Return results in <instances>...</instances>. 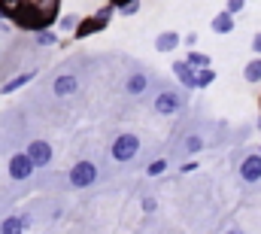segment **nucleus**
Returning <instances> with one entry per match:
<instances>
[{
  "label": "nucleus",
  "mask_w": 261,
  "mask_h": 234,
  "mask_svg": "<svg viewBox=\"0 0 261 234\" xmlns=\"http://www.w3.org/2000/svg\"><path fill=\"white\" fill-rule=\"evenodd\" d=\"M58 15H61V0H28L12 21L21 31H43V28H55Z\"/></svg>",
  "instance_id": "1"
},
{
  "label": "nucleus",
  "mask_w": 261,
  "mask_h": 234,
  "mask_svg": "<svg viewBox=\"0 0 261 234\" xmlns=\"http://www.w3.org/2000/svg\"><path fill=\"white\" fill-rule=\"evenodd\" d=\"M113 15H116V6H100L94 15H85V18H79V25H76V31H73V37L76 40H85V37H94V34H100V31H107V25L113 21Z\"/></svg>",
  "instance_id": "2"
},
{
  "label": "nucleus",
  "mask_w": 261,
  "mask_h": 234,
  "mask_svg": "<svg viewBox=\"0 0 261 234\" xmlns=\"http://www.w3.org/2000/svg\"><path fill=\"white\" fill-rule=\"evenodd\" d=\"M137 152H140V137H137V134H119V137L113 140V146H110V155H113V161H119V165L130 161Z\"/></svg>",
  "instance_id": "3"
},
{
  "label": "nucleus",
  "mask_w": 261,
  "mask_h": 234,
  "mask_svg": "<svg viewBox=\"0 0 261 234\" xmlns=\"http://www.w3.org/2000/svg\"><path fill=\"white\" fill-rule=\"evenodd\" d=\"M155 113L158 116H176L182 107H186V101L176 95V91H170V88H164V91H158V98H155Z\"/></svg>",
  "instance_id": "4"
},
{
  "label": "nucleus",
  "mask_w": 261,
  "mask_h": 234,
  "mask_svg": "<svg viewBox=\"0 0 261 234\" xmlns=\"http://www.w3.org/2000/svg\"><path fill=\"white\" fill-rule=\"evenodd\" d=\"M94 179H97V168L91 161H76L70 168V185L73 189H88V185H94Z\"/></svg>",
  "instance_id": "5"
},
{
  "label": "nucleus",
  "mask_w": 261,
  "mask_h": 234,
  "mask_svg": "<svg viewBox=\"0 0 261 234\" xmlns=\"http://www.w3.org/2000/svg\"><path fill=\"white\" fill-rule=\"evenodd\" d=\"M170 70H173V76L179 79V85L186 88V91H197V67H192L189 61H173L170 64Z\"/></svg>",
  "instance_id": "6"
},
{
  "label": "nucleus",
  "mask_w": 261,
  "mask_h": 234,
  "mask_svg": "<svg viewBox=\"0 0 261 234\" xmlns=\"http://www.w3.org/2000/svg\"><path fill=\"white\" fill-rule=\"evenodd\" d=\"M28 158L34 161V168H46V165L52 161V146H49L46 140H34V143L28 146Z\"/></svg>",
  "instance_id": "7"
},
{
  "label": "nucleus",
  "mask_w": 261,
  "mask_h": 234,
  "mask_svg": "<svg viewBox=\"0 0 261 234\" xmlns=\"http://www.w3.org/2000/svg\"><path fill=\"white\" fill-rule=\"evenodd\" d=\"M31 174H34V161L28 158V152H18L9 158V176L12 179H28Z\"/></svg>",
  "instance_id": "8"
},
{
  "label": "nucleus",
  "mask_w": 261,
  "mask_h": 234,
  "mask_svg": "<svg viewBox=\"0 0 261 234\" xmlns=\"http://www.w3.org/2000/svg\"><path fill=\"white\" fill-rule=\"evenodd\" d=\"M240 179L243 182H258L261 179V155H246L243 161H240Z\"/></svg>",
  "instance_id": "9"
},
{
  "label": "nucleus",
  "mask_w": 261,
  "mask_h": 234,
  "mask_svg": "<svg viewBox=\"0 0 261 234\" xmlns=\"http://www.w3.org/2000/svg\"><path fill=\"white\" fill-rule=\"evenodd\" d=\"M210 28H213V34H231L237 28V15L228 12V9H222V12H216V18L210 21Z\"/></svg>",
  "instance_id": "10"
},
{
  "label": "nucleus",
  "mask_w": 261,
  "mask_h": 234,
  "mask_svg": "<svg viewBox=\"0 0 261 234\" xmlns=\"http://www.w3.org/2000/svg\"><path fill=\"white\" fill-rule=\"evenodd\" d=\"M176 46H182V37H179L176 31H164V34H158V37H155V52H161V55L173 52Z\"/></svg>",
  "instance_id": "11"
},
{
  "label": "nucleus",
  "mask_w": 261,
  "mask_h": 234,
  "mask_svg": "<svg viewBox=\"0 0 261 234\" xmlns=\"http://www.w3.org/2000/svg\"><path fill=\"white\" fill-rule=\"evenodd\" d=\"M76 88H79V79H76V76H70V73L58 76V79L52 82V91H55L58 98H70V95H73Z\"/></svg>",
  "instance_id": "12"
},
{
  "label": "nucleus",
  "mask_w": 261,
  "mask_h": 234,
  "mask_svg": "<svg viewBox=\"0 0 261 234\" xmlns=\"http://www.w3.org/2000/svg\"><path fill=\"white\" fill-rule=\"evenodd\" d=\"M149 88V79H146V73H130L128 82H125V91L128 95H143Z\"/></svg>",
  "instance_id": "13"
},
{
  "label": "nucleus",
  "mask_w": 261,
  "mask_h": 234,
  "mask_svg": "<svg viewBox=\"0 0 261 234\" xmlns=\"http://www.w3.org/2000/svg\"><path fill=\"white\" fill-rule=\"evenodd\" d=\"M243 79H246L249 85H258L261 82V55H255V58L243 67Z\"/></svg>",
  "instance_id": "14"
},
{
  "label": "nucleus",
  "mask_w": 261,
  "mask_h": 234,
  "mask_svg": "<svg viewBox=\"0 0 261 234\" xmlns=\"http://www.w3.org/2000/svg\"><path fill=\"white\" fill-rule=\"evenodd\" d=\"M34 76H37V70H28V73H21V76H15V79H9V82H6V85L0 88V91H3V95H12V91H18V88H24V85H28V82H31Z\"/></svg>",
  "instance_id": "15"
},
{
  "label": "nucleus",
  "mask_w": 261,
  "mask_h": 234,
  "mask_svg": "<svg viewBox=\"0 0 261 234\" xmlns=\"http://www.w3.org/2000/svg\"><path fill=\"white\" fill-rule=\"evenodd\" d=\"M216 82V70H213V64L210 67H197V91L200 88H210Z\"/></svg>",
  "instance_id": "16"
},
{
  "label": "nucleus",
  "mask_w": 261,
  "mask_h": 234,
  "mask_svg": "<svg viewBox=\"0 0 261 234\" xmlns=\"http://www.w3.org/2000/svg\"><path fill=\"white\" fill-rule=\"evenodd\" d=\"M24 3H28V0H0V15H3V18H15Z\"/></svg>",
  "instance_id": "17"
},
{
  "label": "nucleus",
  "mask_w": 261,
  "mask_h": 234,
  "mask_svg": "<svg viewBox=\"0 0 261 234\" xmlns=\"http://www.w3.org/2000/svg\"><path fill=\"white\" fill-rule=\"evenodd\" d=\"M79 18H82V15H76V12L58 15V31H64V34H73V31H76V25H79Z\"/></svg>",
  "instance_id": "18"
},
{
  "label": "nucleus",
  "mask_w": 261,
  "mask_h": 234,
  "mask_svg": "<svg viewBox=\"0 0 261 234\" xmlns=\"http://www.w3.org/2000/svg\"><path fill=\"white\" fill-rule=\"evenodd\" d=\"M186 61H189L192 67H210V64H213L206 52H197V49H189V52H186Z\"/></svg>",
  "instance_id": "19"
},
{
  "label": "nucleus",
  "mask_w": 261,
  "mask_h": 234,
  "mask_svg": "<svg viewBox=\"0 0 261 234\" xmlns=\"http://www.w3.org/2000/svg\"><path fill=\"white\" fill-rule=\"evenodd\" d=\"M34 34H37V46H55V43H58V37H55V31H52V28L34 31Z\"/></svg>",
  "instance_id": "20"
},
{
  "label": "nucleus",
  "mask_w": 261,
  "mask_h": 234,
  "mask_svg": "<svg viewBox=\"0 0 261 234\" xmlns=\"http://www.w3.org/2000/svg\"><path fill=\"white\" fill-rule=\"evenodd\" d=\"M24 228H28V222H24V219H18V216H12V219H6V222H3V225H0V231H24Z\"/></svg>",
  "instance_id": "21"
},
{
  "label": "nucleus",
  "mask_w": 261,
  "mask_h": 234,
  "mask_svg": "<svg viewBox=\"0 0 261 234\" xmlns=\"http://www.w3.org/2000/svg\"><path fill=\"white\" fill-rule=\"evenodd\" d=\"M164 171H167V158H155V161L146 168V174H149V176H161Z\"/></svg>",
  "instance_id": "22"
},
{
  "label": "nucleus",
  "mask_w": 261,
  "mask_h": 234,
  "mask_svg": "<svg viewBox=\"0 0 261 234\" xmlns=\"http://www.w3.org/2000/svg\"><path fill=\"white\" fill-rule=\"evenodd\" d=\"M200 149H203V140H200L197 134L186 137V152H189V155H195V152H200Z\"/></svg>",
  "instance_id": "23"
},
{
  "label": "nucleus",
  "mask_w": 261,
  "mask_h": 234,
  "mask_svg": "<svg viewBox=\"0 0 261 234\" xmlns=\"http://www.w3.org/2000/svg\"><path fill=\"white\" fill-rule=\"evenodd\" d=\"M116 12H119V15H137V12H140V0H128V3H122Z\"/></svg>",
  "instance_id": "24"
},
{
  "label": "nucleus",
  "mask_w": 261,
  "mask_h": 234,
  "mask_svg": "<svg viewBox=\"0 0 261 234\" xmlns=\"http://www.w3.org/2000/svg\"><path fill=\"white\" fill-rule=\"evenodd\" d=\"M225 9H228V12H234V15H240V12L246 9V0H228V3H225Z\"/></svg>",
  "instance_id": "25"
},
{
  "label": "nucleus",
  "mask_w": 261,
  "mask_h": 234,
  "mask_svg": "<svg viewBox=\"0 0 261 234\" xmlns=\"http://www.w3.org/2000/svg\"><path fill=\"white\" fill-rule=\"evenodd\" d=\"M143 210H146V213H155V210H158V201H155L152 195H146V198H143Z\"/></svg>",
  "instance_id": "26"
},
{
  "label": "nucleus",
  "mask_w": 261,
  "mask_h": 234,
  "mask_svg": "<svg viewBox=\"0 0 261 234\" xmlns=\"http://www.w3.org/2000/svg\"><path fill=\"white\" fill-rule=\"evenodd\" d=\"M195 43H197V34H195V31L182 37V46H186V49H195Z\"/></svg>",
  "instance_id": "27"
},
{
  "label": "nucleus",
  "mask_w": 261,
  "mask_h": 234,
  "mask_svg": "<svg viewBox=\"0 0 261 234\" xmlns=\"http://www.w3.org/2000/svg\"><path fill=\"white\" fill-rule=\"evenodd\" d=\"M197 168H200V165H197L195 158H192V161H186V165H182V168H179V171H182V174H195Z\"/></svg>",
  "instance_id": "28"
},
{
  "label": "nucleus",
  "mask_w": 261,
  "mask_h": 234,
  "mask_svg": "<svg viewBox=\"0 0 261 234\" xmlns=\"http://www.w3.org/2000/svg\"><path fill=\"white\" fill-rule=\"evenodd\" d=\"M249 46H252V52H255V55H261V31L252 37V43H249Z\"/></svg>",
  "instance_id": "29"
},
{
  "label": "nucleus",
  "mask_w": 261,
  "mask_h": 234,
  "mask_svg": "<svg viewBox=\"0 0 261 234\" xmlns=\"http://www.w3.org/2000/svg\"><path fill=\"white\" fill-rule=\"evenodd\" d=\"M107 3H110V6H116V9H119V6H122V3H128V0H107Z\"/></svg>",
  "instance_id": "30"
},
{
  "label": "nucleus",
  "mask_w": 261,
  "mask_h": 234,
  "mask_svg": "<svg viewBox=\"0 0 261 234\" xmlns=\"http://www.w3.org/2000/svg\"><path fill=\"white\" fill-rule=\"evenodd\" d=\"M258 110H261V95H258Z\"/></svg>",
  "instance_id": "31"
},
{
  "label": "nucleus",
  "mask_w": 261,
  "mask_h": 234,
  "mask_svg": "<svg viewBox=\"0 0 261 234\" xmlns=\"http://www.w3.org/2000/svg\"><path fill=\"white\" fill-rule=\"evenodd\" d=\"M258 131H261V119H258Z\"/></svg>",
  "instance_id": "32"
},
{
  "label": "nucleus",
  "mask_w": 261,
  "mask_h": 234,
  "mask_svg": "<svg viewBox=\"0 0 261 234\" xmlns=\"http://www.w3.org/2000/svg\"><path fill=\"white\" fill-rule=\"evenodd\" d=\"M258 155H261V146H258Z\"/></svg>",
  "instance_id": "33"
},
{
  "label": "nucleus",
  "mask_w": 261,
  "mask_h": 234,
  "mask_svg": "<svg viewBox=\"0 0 261 234\" xmlns=\"http://www.w3.org/2000/svg\"><path fill=\"white\" fill-rule=\"evenodd\" d=\"M0 18H3V15H0Z\"/></svg>",
  "instance_id": "34"
}]
</instances>
